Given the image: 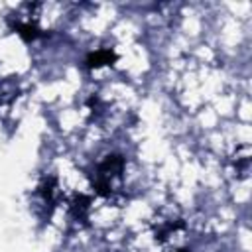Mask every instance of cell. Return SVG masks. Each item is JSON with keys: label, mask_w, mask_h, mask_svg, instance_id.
Segmentation results:
<instances>
[{"label": "cell", "mask_w": 252, "mask_h": 252, "mask_svg": "<svg viewBox=\"0 0 252 252\" xmlns=\"http://www.w3.org/2000/svg\"><path fill=\"white\" fill-rule=\"evenodd\" d=\"M112 61H116V53L110 49H99L87 57V65L89 67H101V65H110Z\"/></svg>", "instance_id": "cell-1"}, {"label": "cell", "mask_w": 252, "mask_h": 252, "mask_svg": "<svg viewBox=\"0 0 252 252\" xmlns=\"http://www.w3.org/2000/svg\"><path fill=\"white\" fill-rule=\"evenodd\" d=\"M14 28L24 40H34V38L40 36V30L36 26H32V24H16Z\"/></svg>", "instance_id": "cell-2"}, {"label": "cell", "mask_w": 252, "mask_h": 252, "mask_svg": "<svg viewBox=\"0 0 252 252\" xmlns=\"http://www.w3.org/2000/svg\"><path fill=\"white\" fill-rule=\"evenodd\" d=\"M181 252H189V250H181Z\"/></svg>", "instance_id": "cell-3"}]
</instances>
